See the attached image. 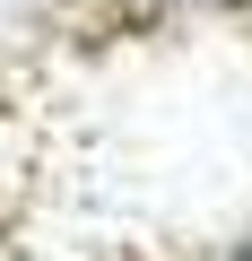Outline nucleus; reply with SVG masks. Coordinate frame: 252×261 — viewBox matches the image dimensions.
Listing matches in <instances>:
<instances>
[{"instance_id":"obj_1","label":"nucleus","mask_w":252,"mask_h":261,"mask_svg":"<svg viewBox=\"0 0 252 261\" xmlns=\"http://www.w3.org/2000/svg\"><path fill=\"white\" fill-rule=\"evenodd\" d=\"M235 261H252V235H243V244H235Z\"/></svg>"}]
</instances>
